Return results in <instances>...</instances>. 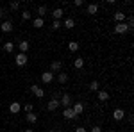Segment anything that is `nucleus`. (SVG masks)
<instances>
[{
	"instance_id": "nucleus-36",
	"label": "nucleus",
	"mask_w": 134,
	"mask_h": 132,
	"mask_svg": "<svg viewBox=\"0 0 134 132\" xmlns=\"http://www.w3.org/2000/svg\"><path fill=\"white\" fill-rule=\"evenodd\" d=\"M23 132H34V130H32V129H25Z\"/></svg>"
},
{
	"instance_id": "nucleus-17",
	"label": "nucleus",
	"mask_w": 134,
	"mask_h": 132,
	"mask_svg": "<svg viewBox=\"0 0 134 132\" xmlns=\"http://www.w3.org/2000/svg\"><path fill=\"white\" fill-rule=\"evenodd\" d=\"M57 82H59V84H66V82H68V73L61 71V73L57 75Z\"/></svg>"
},
{
	"instance_id": "nucleus-2",
	"label": "nucleus",
	"mask_w": 134,
	"mask_h": 132,
	"mask_svg": "<svg viewBox=\"0 0 134 132\" xmlns=\"http://www.w3.org/2000/svg\"><path fill=\"white\" fill-rule=\"evenodd\" d=\"M31 91H32V95H34V96H38V98H43V96H45V91H43L38 84H32V86H31Z\"/></svg>"
},
{
	"instance_id": "nucleus-27",
	"label": "nucleus",
	"mask_w": 134,
	"mask_h": 132,
	"mask_svg": "<svg viewBox=\"0 0 134 132\" xmlns=\"http://www.w3.org/2000/svg\"><path fill=\"white\" fill-rule=\"evenodd\" d=\"M4 50L11 54V52L14 50V45H13V43H4Z\"/></svg>"
},
{
	"instance_id": "nucleus-5",
	"label": "nucleus",
	"mask_w": 134,
	"mask_h": 132,
	"mask_svg": "<svg viewBox=\"0 0 134 132\" xmlns=\"http://www.w3.org/2000/svg\"><path fill=\"white\" fill-rule=\"evenodd\" d=\"M14 61H16V64H18V66H25V64H27V61H29V57H27V54H18Z\"/></svg>"
},
{
	"instance_id": "nucleus-18",
	"label": "nucleus",
	"mask_w": 134,
	"mask_h": 132,
	"mask_svg": "<svg viewBox=\"0 0 134 132\" xmlns=\"http://www.w3.org/2000/svg\"><path fill=\"white\" fill-rule=\"evenodd\" d=\"M32 25H34V29H41L43 25H45V21H43V18H34Z\"/></svg>"
},
{
	"instance_id": "nucleus-35",
	"label": "nucleus",
	"mask_w": 134,
	"mask_h": 132,
	"mask_svg": "<svg viewBox=\"0 0 134 132\" xmlns=\"http://www.w3.org/2000/svg\"><path fill=\"white\" fill-rule=\"evenodd\" d=\"M50 132H61V130H59V129H52Z\"/></svg>"
},
{
	"instance_id": "nucleus-1",
	"label": "nucleus",
	"mask_w": 134,
	"mask_h": 132,
	"mask_svg": "<svg viewBox=\"0 0 134 132\" xmlns=\"http://www.w3.org/2000/svg\"><path fill=\"white\" fill-rule=\"evenodd\" d=\"M129 31H131V29L125 25V21H122V23H116V25H114V32H116V34H127Z\"/></svg>"
},
{
	"instance_id": "nucleus-34",
	"label": "nucleus",
	"mask_w": 134,
	"mask_h": 132,
	"mask_svg": "<svg viewBox=\"0 0 134 132\" xmlns=\"http://www.w3.org/2000/svg\"><path fill=\"white\" fill-rule=\"evenodd\" d=\"M75 132H88V130H86L84 127H77V129H75Z\"/></svg>"
},
{
	"instance_id": "nucleus-31",
	"label": "nucleus",
	"mask_w": 134,
	"mask_h": 132,
	"mask_svg": "<svg viewBox=\"0 0 134 132\" xmlns=\"http://www.w3.org/2000/svg\"><path fill=\"white\" fill-rule=\"evenodd\" d=\"M23 109H25V112H32V104H25Z\"/></svg>"
},
{
	"instance_id": "nucleus-22",
	"label": "nucleus",
	"mask_w": 134,
	"mask_h": 132,
	"mask_svg": "<svg viewBox=\"0 0 134 132\" xmlns=\"http://www.w3.org/2000/svg\"><path fill=\"white\" fill-rule=\"evenodd\" d=\"M68 50L70 52H77L79 50V43H77V41H70V43H68Z\"/></svg>"
},
{
	"instance_id": "nucleus-23",
	"label": "nucleus",
	"mask_w": 134,
	"mask_h": 132,
	"mask_svg": "<svg viewBox=\"0 0 134 132\" xmlns=\"http://www.w3.org/2000/svg\"><path fill=\"white\" fill-rule=\"evenodd\" d=\"M73 66H75L77 70H81V68L84 66V59H82V57H77V59L73 61Z\"/></svg>"
},
{
	"instance_id": "nucleus-19",
	"label": "nucleus",
	"mask_w": 134,
	"mask_h": 132,
	"mask_svg": "<svg viewBox=\"0 0 134 132\" xmlns=\"http://www.w3.org/2000/svg\"><path fill=\"white\" fill-rule=\"evenodd\" d=\"M63 25H64L66 29H73V27H75V20H73V18H66V20L63 21Z\"/></svg>"
},
{
	"instance_id": "nucleus-4",
	"label": "nucleus",
	"mask_w": 134,
	"mask_h": 132,
	"mask_svg": "<svg viewBox=\"0 0 134 132\" xmlns=\"http://www.w3.org/2000/svg\"><path fill=\"white\" fill-rule=\"evenodd\" d=\"M70 104H72V96L68 93H64L61 96V100H59V105H64V109H66V107H70Z\"/></svg>"
},
{
	"instance_id": "nucleus-9",
	"label": "nucleus",
	"mask_w": 134,
	"mask_h": 132,
	"mask_svg": "<svg viewBox=\"0 0 134 132\" xmlns=\"http://www.w3.org/2000/svg\"><path fill=\"white\" fill-rule=\"evenodd\" d=\"M72 111L75 116H79L81 112L84 111V104H81V102H77V104H73V107H72Z\"/></svg>"
},
{
	"instance_id": "nucleus-28",
	"label": "nucleus",
	"mask_w": 134,
	"mask_h": 132,
	"mask_svg": "<svg viewBox=\"0 0 134 132\" xmlns=\"http://www.w3.org/2000/svg\"><path fill=\"white\" fill-rule=\"evenodd\" d=\"M59 27H61V21H57V20L52 21V31H57Z\"/></svg>"
},
{
	"instance_id": "nucleus-26",
	"label": "nucleus",
	"mask_w": 134,
	"mask_h": 132,
	"mask_svg": "<svg viewBox=\"0 0 134 132\" xmlns=\"http://www.w3.org/2000/svg\"><path fill=\"white\" fill-rule=\"evenodd\" d=\"M125 25H127L129 29H132V27H134V16H132V14L127 16V23H125Z\"/></svg>"
},
{
	"instance_id": "nucleus-15",
	"label": "nucleus",
	"mask_w": 134,
	"mask_h": 132,
	"mask_svg": "<svg viewBox=\"0 0 134 132\" xmlns=\"http://www.w3.org/2000/svg\"><path fill=\"white\" fill-rule=\"evenodd\" d=\"M63 68V62L61 61H52L50 62V71L54 73V71H59Z\"/></svg>"
},
{
	"instance_id": "nucleus-29",
	"label": "nucleus",
	"mask_w": 134,
	"mask_h": 132,
	"mask_svg": "<svg viewBox=\"0 0 134 132\" xmlns=\"http://www.w3.org/2000/svg\"><path fill=\"white\" fill-rule=\"evenodd\" d=\"M20 9V2H11V11H18Z\"/></svg>"
},
{
	"instance_id": "nucleus-20",
	"label": "nucleus",
	"mask_w": 134,
	"mask_h": 132,
	"mask_svg": "<svg viewBox=\"0 0 134 132\" xmlns=\"http://www.w3.org/2000/svg\"><path fill=\"white\" fill-rule=\"evenodd\" d=\"M97 11H98L97 4H88V14H97Z\"/></svg>"
},
{
	"instance_id": "nucleus-14",
	"label": "nucleus",
	"mask_w": 134,
	"mask_h": 132,
	"mask_svg": "<svg viewBox=\"0 0 134 132\" xmlns=\"http://www.w3.org/2000/svg\"><path fill=\"white\" fill-rule=\"evenodd\" d=\"M18 50H20V54H27V50H29V41H20L18 43Z\"/></svg>"
},
{
	"instance_id": "nucleus-11",
	"label": "nucleus",
	"mask_w": 134,
	"mask_h": 132,
	"mask_svg": "<svg viewBox=\"0 0 134 132\" xmlns=\"http://www.w3.org/2000/svg\"><path fill=\"white\" fill-rule=\"evenodd\" d=\"M97 98L100 102H107L109 100V91H97Z\"/></svg>"
},
{
	"instance_id": "nucleus-24",
	"label": "nucleus",
	"mask_w": 134,
	"mask_h": 132,
	"mask_svg": "<svg viewBox=\"0 0 134 132\" xmlns=\"http://www.w3.org/2000/svg\"><path fill=\"white\" fill-rule=\"evenodd\" d=\"M27 122H29V123H36V122H38V114L29 112V114H27Z\"/></svg>"
},
{
	"instance_id": "nucleus-30",
	"label": "nucleus",
	"mask_w": 134,
	"mask_h": 132,
	"mask_svg": "<svg viewBox=\"0 0 134 132\" xmlns=\"http://www.w3.org/2000/svg\"><path fill=\"white\" fill-rule=\"evenodd\" d=\"M31 13H29V11H23V13H21V18H23V20H31Z\"/></svg>"
},
{
	"instance_id": "nucleus-6",
	"label": "nucleus",
	"mask_w": 134,
	"mask_h": 132,
	"mask_svg": "<svg viewBox=\"0 0 134 132\" xmlns=\"http://www.w3.org/2000/svg\"><path fill=\"white\" fill-rule=\"evenodd\" d=\"M57 107H59V98L54 96L52 100H48V104H47V109H48V111H55Z\"/></svg>"
},
{
	"instance_id": "nucleus-8",
	"label": "nucleus",
	"mask_w": 134,
	"mask_h": 132,
	"mask_svg": "<svg viewBox=\"0 0 134 132\" xmlns=\"http://www.w3.org/2000/svg\"><path fill=\"white\" fill-rule=\"evenodd\" d=\"M113 118L116 120V122H122V120L125 118V111L124 109H114L113 111Z\"/></svg>"
},
{
	"instance_id": "nucleus-25",
	"label": "nucleus",
	"mask_w": 134,
	"mask_h": 132,
	"mask_svg": "<svg viewBox=\"0 0 134 132\" xmlns=\"http://www.w3.org/2000/svg\"><path fill=\"white\" fill-rule=\"evenodd\" d=\"M45 14H47V7H45V5H40V7H38V18H43Z\"/></svg>"
},
{
	"instance_id": "nucleus-12",
	"label": "nucleus",
	"mask_w": 134,
	"mask_h": 132,
	"mask_svg": "<svg viewBox=\"0 0 134 132\" xmlns=\"http://www.w3.org/2000/svg\"><path fill=\"white\" fill-rule=\"evenodd\" d=\"M63 14H64V11H63L61 7H57V9H54V11H52V16H54V20H57V21H59V20L63 18Z\"/></svg>"
},
{
	"instance_id": "nucleus-37",
	"label": "nucleus",
	"mask_w": 134,
	"mask_h": 132,
	"mask_svg": "<svg viewBox=\"0 0 134 132\" xmlns=\"http://www.w3.org/2000/svg\"><path fill=\"white\" fill-rule=\"evenodd\" d=\"M0 16H2V9H0Z\"/></svg>"
},
{
	"instance_id": "nucleus-3",
	"label": "nucleus",
	"mask_w": 134,
	"mask_h": 132,
	"mask_svg": "<svg viewBox=\"0 0 134 132\" xmlns=\"http://www.w3.org/2000/svg\"><path fill=\"white\" fill-rule=\"evenodd\" d=\"M52 81H54V73H52V71H43L41 73V82L43 84H50Z\"/></svg>"
},
{
	"instance_id": "nucleus-33",
	"label": "nucleus",
	"mask_w": 134,
	"mask_h": 132,
	"mask_svg": "<svg viewBox=\"0 0 134 132\" xmlns=\"http://www.w3.org/2000/svg\"><path fill=\"white\" fill-rule=\"evenodd\" d=\"M90 132H102V129H100V127H97V125H95V127H91V130Z\"/></svg>"
},
{
	"instance_id": "nucleus-10",
	"label": "nucleus",
	"mask_w": 134,
	"mask_h": 132,
	"mask_svg": "<svg viewBox=\"0 0 134 132\" xmlns=\"http://www.w3.org/2000/svg\"><path fill=\"white\" fill-rule=\"evenodd\" d=\"M63 116H64V120H75V118H77V116L73 114L72 107H66V109H64V112H63Z\"/></svg>"
},
{
	"instance_id": "nucleus-7",
	"label": "nucleus",
	"mask_w": 134,
	"mask_h": 132,
	"mask_svg": "<svg viewBox=\"0 0 134 132\" xmlns=\"http://www.w3.org/2000/svg\"><path fill=\"white\" fill-rule=\"evenodd\" d=\"M20 111H21L20 102H11V105H9V112L11 114H18Z\"/></svg>"
},
{
	"instance_id": "nucleus-16",
	"label": "nucleus",
	"mask_w": 134,
	"mask_h": 132,
	"mask_svg": "<svg viewBox=\"0 0 134 132\" xmlns=\"http://www.w3.org/2000/svg\"><path fill=\"white\" fill-rule=\"evenodd\" d=\"M125 18H127V14H124V11H116V13H114V20H116V23H122Z\"/></svg>"
},
{
	"instance_id": "nucleus-32",
	"label": "nucleus",
	"mask_w": 134,
	"mask_h": 132,
	"mask_svg": "<svg viewBox=\"0 0 134 132\" xmlns=\"http://www.w3.org/2000/svg\"><path fill=\"white\" fill-rule=\"evenodd\" d=\"M73 5H75V7H81V5H84V0H75Z\"/></svg>"
},
{
	"instance_id": "nucleus-13",
	"label": "nucleus",
	"mask_w": 134,
	"mask_h": 132,
	"mask_svg": "<svg viewBox=\"0 0 134 132\" xmlns=\"http://www.w3.org/2000/svg\"><path fill=\"white\" fill-rule=\"evenodd\" d=\"M0 31H2V32H11V31H13V23H11V21H2Z\"/></svg>"
},
{
	"instance_id": "nucleus-21",
	"label": "nucleus",
	"mask_w": 134,
	"mask_h": 132,
	"mask_svg": "<svg viewBox=\"0 0 134 132\" xmlns=\"http://www.w3.org/2000/svg\"><path fill=\"white\" fill-rule=\"evenodd\" d=\"M90 91H100V84H98V81H93L91 84H90Z\"/></svg>"
}]
</instances>
